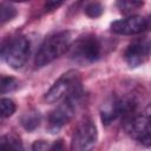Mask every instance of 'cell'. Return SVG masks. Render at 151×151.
I'll use <instances>...</instances> for the list:
<instances>
[{"instance_id": "obj_12", "label": "cell", "mask_w": 151, "mask_h": 151, "mask_svg": "<svg viewBox=\"0 0 151 151\" xmlns=\"http://www.w3.org/2000/svg\"><path fill=\"white\" fill-rule=\"evenodd\" d=\"M33 151H66V146L63 139H57L52 143L46 140H37L32 145Z\"/></svg>"}, {"instance_id": "obj_5", "label": "cell", "mask_w": 151, "mask_h": 151, "mask_svg": "<svg viewBox=\"0 0 151 151\" xmlns=\"http://www.w3.org/2000/svg\"><path fill=\"white\" fill-rule=\"evenodd\" d=\"M83 96H84V91L81 87L71 96H68L66 99H64L61 104H59L53 111H51V113L48 114V126H47L51 133L59 131L63 126H65L71 122L78 106L81 103Z\"/></svg>"}, {"instance_id": "obj_19", "label": "cell", "mask_w": 151, "mask_h": 151, "mask_svg": "<svg viewBox=\"0 0 151 151\" xmlns=\"http://www.w3.org/2000/svg\"><path fill=\"white\" fill-rule=\"evenodd\" d=\"M63 5V1H47L45 4V9L51 12V11H54L57 9L58 7H60Z\"/></svg>"}, {"instance_id": "obj_17", "label": "cell", "mask_w": 151, "mask_h": 151, "mask_svg": "<svg viewBox=\"0 0 151 151\" xmlns=\"http://www.w3.org/2000/svg\"><path fill=\"white\" fill-rule=\"evenodd\" d=\"M15 103L9 98H1L0 100V110H1V117L8 118L15 112Z\"/></svg>"}, {"instance_id": "obj_4", "label": "cell", "mask_w": 151, "mask_h": 151, "mask_svg": "<svg viewBox=\"0 0 151 151\" xmlns=\"http://www.w3.org/2000/svg\"><path fill=\"white\" fill-rule=\"evenodd\" d=\"M31 42L25 35L7 38L1 44V58L13 70H20L27 61Z\"/></svg>"}, {"instance_id": "obj_16", "label": "cell", "mask_w": 151, "mask_h": 151, "mask_svg": "<svg viewBox=\"0 0 151 151\" xmlns=\"http://www.w3.org/2000/svg\"><path fill=\"white\" fill-rule=\"evenodd\" d=\"M0 9H1V24L2 25L7 21H11L17 15V9L12 4L1 2Z\"/></svg>"}, {"instance_id": "obj_11", "label": "cell", "mask_w": 151, "mask_h": 151, "mask_svg": "<svg viewBox=\"0 0 151 151\" xmlns=\"http://www.w3.org/2000/svg\"><path fill=\"white\" fill-rule=\"evenodd\" d=\"M0 151H26L20 138L13 133H7L1 137Z\"/></svg>"}, {"instance_id": "obj_9", "label": "cell", "mask_w": 151, "mask_h": 151, "mask_svg": "<svg viewBox=\"0 0 151 151\" xmlns=\"http://www.w3.org/2000/svg\"><path fill=\"white\" fill-rule=\"evenodd\" d=\"M150 29L147 17L132 14L111 24V31L119 35H134Z\"/></svg>"}, {"instance_id": "obj_8", "label": "cell", "mask_w": 151, "mask_h": 151, "mask_svg": "<svg viewBox=\"0 0 151 151\" xmlns=\"http://www.w3.org/2000/svg\"><path fill=\"white\" fill-rule=\"evenodd\" d=\"M98 140V130L91 118L83 119L72 134L70 151H92Z\"/></svg>"}, {"instance_id": "obj_6", "label": "cell", "mask_w": 151, "mask_h": 151, "mask_svg": "<svg viewBox=\"0 0 151 151\" xmlns=\"http://www.w3.org/2000/svg\"><path fill=\"white\" fill-rule=\"evenodd\" d=\"M79 88H81L80 73L76 70H70L55 80V83L45 93L44 100L48 104L63 101Z\"/></svg>"}, {"instance_id": "obj_1", "label": "cell", "mask_w": 151, "mask_h": 151, "mask_svg": "<svg viewBox=\"0 0 151 151\" xmlns=\"http://www.w3.org/2000/svg\"><path fill=\"white\" fill-rule=\"evenodd\" d=\"M72 45V35L70 31H61L53 33L45 38L39 46L35 57L34 66L40 68L61 57Z\"/></svg>"}, {"instance_id": "obj_7", "label": "cell", "mask_w": 151, "mask_h": 151, "mask_svg": "<svg viewBox=\"0 0 151 151\" xmlns=\"http://www.w3.org/2000/svg\"><path fill=\"white\" fill-rule=\"evenodd\" d=\"M126 132L143 146L151 145V103L133 117L124 122Z\"/></svg>"}, {"instance_id": "obj_18", "label": "cell", "mask_w": 151, "mask_h": 151, "mask_svg": "<svg viewBox=\"0 0 151 151\" xmlns=\"http://www.w3.org/2000/svg\"><path fill=\"white\" fill-rule=\"evenodd\" d=\"M84 12L90 18H98V17H100L103 14L104 7H103V5L100 2H97V1L96 2H88L85 6Z\"/></svg>"}, {"instance_id": "obj_10", "label": "cell", "mask_w": 151, "mask_h": 151, "mask_svg": "<svg viewBox=\"0 0 151 151\" xmlns=\"http://www.w3.org/2000/svg\"><path fill=\"white\" fill-rule=\"evenodd\" d=\"M150 54H151V40L140 39L130 44L126 47L124 52V59L131 68H134L144 64L149 59Z\"/></svg>"}, {"instance_id": "obj_14", "label": "cell", "mask_w": 151, "mask_h": 151, "mask_svg": "<svg viewBox=\"0 0 151 151\" xmlns=\"http://www.w3.org/2000/svg\"><path fill=\"white\" fill-rule=\"evenodd\" d=\"M116 5L122 13L127 14V15H132V13L134 11L143 7L144 2L143 1H118Z\"/></svg>"}, {"instance_id": "obj_2", "label": "cell", "mask_w": 151, "mask_h": 151, "mask_svg": "<svg viewBox=\"0 0 151 151\" xmlns=\"http://www.w3.org/2000/svg\"><path fill=\"white\" fill-rule=\"evenodd\" d=\"M137 106L138 101L133 96H112L100 109L101 122L105 125H110L118 118H123L124 122H126L137 113Z\"/></svg>"}, {"instance_id": "obj_15", "label": "cell", "mask_w": 151, "mask_h": 151, "mask_svg": "<svg viewBox=\"0 0 151 151\" xmlns=\"http://www.w3.org/2000/svg\"><path fill=\"white\" fill-rule=\"evenodd\" d=\"M18 87H19V81L15 78L8 77V76H1V80H0L1 94H5V93L11 92V91H14Z\"/></svg>"}, {"instance_id": "obj_3", "label": "cell", "mask_w": 151, "mask_h": 151, "mask_svg": "<svg viewBox=\"0 0 151 151\" xmlns=\"http://www.w3.org/2000/svg\"><path fill=\"white\" fill-rule=\"evenodd\" d=\"M105 45L94 34L80 37L70 47V57L79 64H92L99 60L104 53Z\"/></svg>"}, {"instance_id": "obj_13", "label": "cell", "mask_w": 151, "mask_h": 151, "mask_svg": "<svg viewBox=\"0 0 151 151\" xmlns=\"http://www.w3.org/2000/svg\"><path fill=\"white\" fill-rule=\"evenodd\" d=\"M20 122L25 130L33 131L40 125V113L35 110H31L22 114Z\"/></svg>"}]
</instances>
